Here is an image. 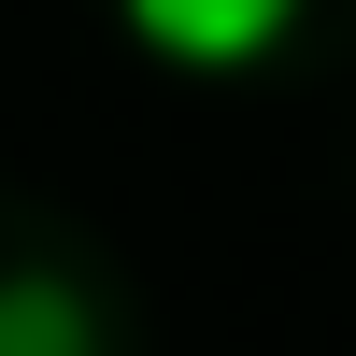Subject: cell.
<instances>
[{"mask_svg": "<svg viewBox=\"0 0 356 356\" xmlns=\"http://www.w3.org/2000/svg\"><path fill=\"white\" fill-rule=\"evenodd\" d=\"M0 356H114L100 285L57 271V257H15V271H0Z\"/></svg>", "mask_w": 356, "mask_h": 356, "instance_id": "obj_2", "label": "cell"}, {"mask_svg": "<svg viewBox=\"0 0 356 356\" xmlns=\"http://www.w3.org/2000/svg\"><path fill=\"white\" fill-rule=\"evenodd\" d=\"M114 15L157 57H186V72H257V57H285V29H300L314 0H114Z\"/></svg>", "mask_w": 356, "mask_h": 356, "instance_id": "obj_1", "label": "cell"}]
</instances>
